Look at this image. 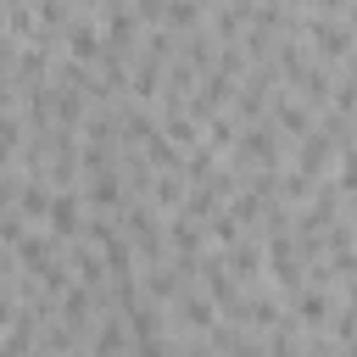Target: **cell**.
Instances as JSON below:
<instances>
[{
	"instance_id": "1",
	"label": "cell",
	"mask_w": 357,
	"mask_h": 357,
	"mask_svg": "<svg viewBox=\"0 0 357 357\" xmlns=\"http://www.w3.org/2000/svg\"><path fill=\"white\" fill-rule=\"evenodd\" d=\"M45 218H50L56 240H67V234H78V223H84V201H78L73 190H50V206H45Z\"/></svg>"
},
{
	"instance_id": "2",
	"label": "cell",
	"mask_w": 357,
	"mask_h": 357,
	"mask_svg": "<svg viewBox=\"0 0 357 357\" xmlns=\"http://www.w3.org/2000/svg\"><path fill=\"white\" fill-rule=\"evenodd\" d=\"M11 312H17V307H11V296H6V290H0V329H6V324H11Z\"/></svg>"
}]
</instances>
